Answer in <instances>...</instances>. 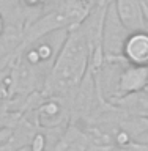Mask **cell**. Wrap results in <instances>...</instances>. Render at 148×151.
<instances>
[{
    "mask_svg": "<svg viewBox=\"0 0 148 151\" xmlns=\"http://www.w3.org/2000/svg\"><path fill=\"white\" fill-rule=\"evenodd\" d=\"M92 55V42L80 22L66 32L49 68L43 93L47 96L71 99L88 73Z\"/></svg>",
    "mask_w": 148,
    "mask_h": 151,
    "instance_id": "6da1fadb",
    "label": "cell"
},
{
    "mask_svg": "<svg viewBox=\"0 0 148 151\" xmlns=\"http://www.w3.org/2000/svg\"><path fill=\"white\" fill-rule=\"evenodd\" d=\"M147 79H148V66L129 65L126 61L117 76L113 96L110 98V101H113L117 98H121V96H126V94L144 91L145 85H147Z\"/></svg>",
    "mask_w": 148,
    "mask_h": 151,
    "instance_id": "7a4b0ae2",
    "label": "cell"
},
{
    "mask_svg": "<svg viewBox=\"0 0 148 151\" xmlns=\"http://www.w3.org/2000/svg\"><path fill=\"white\" fill-rule=\"evenodd\" d=\"M112 5L118 21L128 33L148 30L144 0H112Z\"/></svg>",
    "mask_w": 148,
    "mask_h": 151,
    "instance_id": "3957f363",
    "label": "cell"
},
{
    "mask_svg": "<svg viewBox=\"0 0 148 151\" xmlns=\"http://www.w3.org/2000/svg\"><path fill=\"white\" fill-rule=\"evenodd\" d=\"M121 57L129 65L148 66V30L128 33L121 46Z\"/></svg>",
    "mask_w": 148,
    "mask_h": 151,
    "instance_id": "277c9868",
    "label": "cell"
},
{
    "mask_svg": "<svg viewBox=\"0 0 148 151\" xmlns=\"http://www.w3.org/2000/svg\"><path fill=\"white\" fill-rule=\"evenodd\" d=\"M24 8L28 9H43L49 5L52 0H19Z\"/></svg>",
    "mask_w": 148,
    "mask_h": 151,
    "instance_id": "5b68a950",
    "label": "cell"
},
{
    "mask_svg": "<svg viewBox=\"0 0 148 151\" xmlns=\"http://www.w3.org/2000/svg\"><path fill=\"white\" fill-rule=\"evenodd\" d=\"M5 32V19L2 16V13H0V40H2V35Z\"/></svg>",
    "mask_w": 148,
    "mask_h": 151,
    "instance_id": "8992f818",
    "label": "cell"
},
{
    "mask_svg": "<svg viewBox=\"0 0 148 151\" xmlns=\"http://www.w3.org/2000/svg\"><path fill=\"white\" fill-rule=\"evenodd\" d=\"M144 11H145V16H147V21H148V2L144 0Z\"/></svg>",
    "mask_w": 148,
    "mask_h": 151,
    "instance_id": "52a82bcc",
    "label": "cell"
},
{
    "mask_svg": "<svg viewBox=\"0 0 148 151\" xmlns=\"http://www.w3.org/2000/svg\"><path fill=\"white\" fill-rule=\"evenodd\" d=\"M144 91H147V93H148V79H147V85H145V90H144Z\"/></svg>",
    "mask_w": 148,
    "mask_h": 151,
    "instance_id": "ba28073f",
    "label": "cell"
}]
</instances>
